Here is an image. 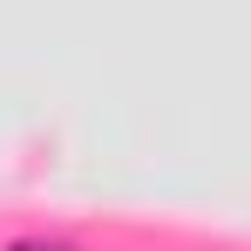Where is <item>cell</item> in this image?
<instances>
[{
	"label": "cell",
	"instance_id": "1",
	"mask_svg": "<svg viewBox=\"0 0 251 251\" xmlns=\"http://www.w3.org/2000/svg\"><path fill=\"white\" fill-rule=\"evenodd\" d=\"M14 251H48V245H14Z\"/></svg>",
	"mask_w": 251,
	"mask_h": 251
}]
</instances>
